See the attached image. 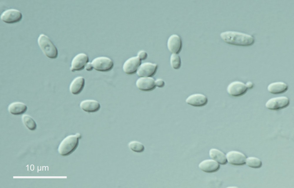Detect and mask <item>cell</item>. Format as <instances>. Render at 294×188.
<instances>
[{
    "label": "cell",
    "instance_id": "ac0fdd59",
    "mask_svg": "<svg viewBox=\"0 0 294 188\" xmlns=\"http://www.w3.org/2000/svg\"><path fill=\"white\" fill-rule=\"evenodd\" d=\"M288 89V85L284 82L277 81L272 83L268 86V91L274 94H278L286 92Z\"/></svg>",
    "mask_w": 294,
    "mask_h": 188
},
{
    "label": "cell",
    "instance_id": "3957f363",
    "mask_svg": "<svg viewBox=\"0 0 294 188\" xmlns=\"http://www.w3.org/2000/svg\"><path fill=\"white\" fill-rule=\"evenodd\" d=\"M37 41L42 51L47 57L55 59L57 57L58 49L47 35L43 33L40 34L38 38Z\"/></svg>",
    "mask_w": 294,
    "mask_h": 188
},
{
    "label": "cell",
    "instance_id": "5b68a950",
    "mask_svg": "<svg viewBox=\"0 0 294 188\" xmlns=\"http://www.w3.org/2000/svg\"><path fill=\"white\" fill-rule=\"evenodd\" d=\"M290 103L289 98L285 96H280L271 98L266 103L265 106L271 110H278L287 107Z\"/></svg>",
    "mask_w": 294,
    "mask_h": 188
},
{
    "label": "cell",
    "instance_id": "8992f818",
    "mask_svg": "<svg viewBox=\"0 0 294 188\" xmlns=\"http://www.w3.org/2000/svg\"><path fill=\"white\" fill-rule=\"evenodd\" d=\"M158 68L156 63L145 62L141 63L136 73L139 77H152L156 73Z\"/></svg>",
    "mask_w": 294,
    "mask_h": 188
},
{
    "label": "cell",
    "instance_id": "83f0119b",
    "mask_svg": "<svg viewBox=\"0 0 294 188\" xmlns=\"http://www.w3.org/2000/svg\"><path fill=\"white\" fill-rule=\"evenodd\" d=\"M245 84L248 89H251L254 86L253 83L251 81H248Z\"/></svg>",
    "mask_w": 294,
    "mask_h": 188
},
{
    "label": "cell",
    "instance_id": "4316f807",
    "mask_svg": "<svg viewBox=\"0 0 294 188\" xmlns=\"http://www.w3.org/2000/svg\"><path fill=\"white\" fill-rule=\"evenodd\" d=\"M85 69L87 71H91L93 68L91 62H88L85 66Z\"/></svg>",
    "mask_w": 294,
    "mask_h": 188
},
{
    "label": "cell",
    "instance_id": "7a4b0ae2",
    "mask_svg": "<svg viewBox=\"0 0 294 188\" xmlns=\"http://www.w3.org/2000/svg\"><path fill=\"white\" fill-rule=\"evenodd\" d=\"M81 137V135L79 133L66 137L59 146L58 152L59 153L63 156H68L72 153L78 147L79 139Z\"/></svg>",
    "mask_w": 294,
    "mask_h": 188
},
{
    "label": "cell",
    "instance_id": "44dd1931",
    "mask_svg": "<svg viewBox=\"0 0 294 188\" xmlns=\"http://www.w3.org/2000/svg\"><path fill=\"white\" fill-rule=\"evenodd\" d=\"M22 119L23 123L29 130L33 131L36 129L37 127L36 123L30 116L24 115L22 116Z\"/></svg>",
    "mask_w": 294,
    "mask_h": 188
},
{
    "label": "cell",
    "instance_id": "cb8c5ba5",
    "mask_svg": "<svg viewBox=\"0 0 294 188\" xmlns=\"http://www.w3.org/2000/svg\"><path fill=\"white\" fill-rule=\"evenodd\" d=\"M170 61L171 66L173 69L178 70L181 67V60L178 54L172 53L170 56Z\"/></svg>",
    "mask_w": 294,
    "mask_h": 188
},
{
    "label": "cell",
    "instance_id": "ba28073f",
    "mask_svg": "<svg viewBox=\"0 0 294 188\" xmlns=\"http://www.w3.org/2000/svg\"><path fill=\"white\" fill-rule=\"evenodd\" d=\"M141 63V61L137 56L131 57L123 63L122 66L123 71L127 75L134 74L136 73Z\"/></svg>",
    "mask_w": 294,
    "mask_h": 188
},
{
    "label": "cell",
    "instance_id": "7c38bea8",
    "mask_svg": "<svg viewBox=\"0 0 294 188\" xmlns=\"http://www.w3.org/2000/svg\"><path fill=\"white\" fill-rule=\"evenodd\" d=\"M226 156L227 162L232 165L241 166L244 165L246 163V156L240 152L230 151L227 152Z\"/></svg>",
    "mask_w": 294,
    "mask_h": 188
},
{
    "label": "cell",
    "instance_id": "7402d4cb",
    "mask_svg": "<svg viewBox=\"0 0 294 188\" xmlns=\"http://www.w3.org/2000/svg\"><path fill=\"white\" fill-rule=\"evenodd\" d=\"M128 147L132 151L136 153H141L145 150V147L140 142L136 140L130 141L128 144Z\"/></svg>",
    "mask_w": 294,
    "mask_h": 188
},
{
    "label": "cell",
    "instance_id": "484cf974",
    "mask_svg": "<svg viewBox=\"0 0 294 188\" xmlns=\"http://www.w3.org/2000/svg\"><path fill=\"white\" fill-rule=\"evenodd\" d=\"M155 82L156 87L158 88H163L165 85V82L162 79L158 78L155 80Z\"/></svg>",
    "mask_w": 294,
    "mask_h": 188
},
{
    "label": "cell",
    "instance_id": "30bf717a",
    "mask_svg": "<svg viewBox=\"0 0 294 188\" xmlns=\"http://www.w3.org/2000/svg\"><path fill=\"white\" fill-rule=\"evenodd\" d=\"M89 61V58L86 53H81L75 55L72 59L70 69L71 71H79L85 68Z\"/></svg>",
    "mask_w": 294,
    "mask_h": 188
},
{
    "label": "cell",
    "instance_id": "52a82bcc",
    "mask_svg": "<svg viewBox=\"0 0 294 188\" xmlns=\"http://www.w3.org/2000/svg\"><path fill=\"white\" fill-rule=\"evenodd\" d=\"M22 17V14L19 10L9 9L4 11L1 14L0 18L4 22L11 24L19 22Z\"/></svg>",
    "mask_w": 294,
    "mask_h": 188
},
{
    "label": "cell",
    "instance_id": "6da1fadb",
    "mask_svg": "<svg viewBox=\"0 0 294 188\" xmlns=\"http://www.w3.org/2000/svg\"><path fill=\"white\" fill-rule=\"evenodd\" d=\"M220 36L225 42L240 46H248L253 44L254 37L252 35L240 32L228 31L222 32Z\"/></svg>",
    "mask_w": 294,
    "mask_h": 188
},
{
    "label": "cell",
    "instance_id": "4fadbf2b",
    "mask_svg": "<svg viewBox=\"0 0 294 188\" xmlns=\"http://www.w3.org/2000/svg\"><path fill=\"white\" fill-rule=\"evenodd\" d=\"M155 81V80L152 77H139L136 81V85L141 91H150L156 87Z\"/></svg>",
    "mask_w": 294,
    "mask_h": 188
},
{
    "label": "cell",
    "instance_id": "9c48e42d",
    "mask_svg": "<svg viewBox=\"0 0 294 188\" xmlns=\"http://www.w3.org/2000/svg\"><path fill=\"white\" fill-rule=\"evenodd\" d=\"M248 89L245 84L239 81H233L227 86V91L230 95L238 97L243 95L247 92Z\"/></svg>",
    "mask_w": 294,
    "mask_h": 188
},
{
    "label": "cell",
    "instance_id": "8fae6325",
    "mask_svg": "<svg viewBox=\"0 0 294 188\" xmlns=\"http://www.w3.org/2000/svg\"><path fill=\"white\" fill-rule=\"evenodd\" d=\"M167 45L168 50L172 53L178 54L182 48V41L181 37L176 34L171 35L168 39Z\"/></svg>",
    "mask_w": 294,
    "mask_h": 188
},
{
    "label": "cell",
    "instance_id": "5bb4252c",
    "mask_svg": "<svg viewBox=\"0 0 294 188\" xmlns=\"http://www.w3.org/2000/svg\"><path fill=\"white\" fill-rule=\"evenodd\" d=\"M188 104L195 107H200L206 105L208 102L207 97L202 94L196 93L189 96L186 100Z\"/></svg>",
    "mask_w": 294,
    "mask_h": 188
},
{
    "label": "cell",
    "instance_id": "e0dca14e",
    "mask_svg": "<svg viewBox=\"0 0 294 188\" xmlns=\"http://www.w3.org/2000/svg\"><path fill=\"white\" fill-rule=\"evenodd\" d=\"M85 85V80L81 76L75 78L71 82L69 87L71 93L74 95L80 94L83 90Z\"/></svg>",
    "mask_w": 294,
    "mask_h": 188
},
{
    "label": "cell",
    "instance_id": "277c9868",
    "mask_svg": "<svg viewBox=\"0 0 294 188\" xmlns=\"http://www.w3.org/2000/svg\"><path fill=\"white\" fill-rule=\"evenodd\" d=\"M91 63L93 68L101 72H106L111 70L114 66L113 60L110 58L100 56L94 58Z\"/></svg>",
    "mask_w": 294,
    "mask_h": 188
},
{
    "label": "cell",
    "instance_id": "d4e9b609",
    "mask_svg": "<svg viewBox=\"0 0 294 188\" xmlns=\"http://www.w3.org/2000/svg\"><path fill=\"white\" fill-rule=\"evenodd\" d=\"M148 56L147 53L145 50H141L137 52V56L141 61L145 60Z\"/></svg>",
    "mask_w": 294,
    "mask_h": 188
},
{
    "label": "cell",
    "instance_id": "603a6c76",
    "mask_svg": "<svg viewBox=\"0 0 294 188\" xmlns=\"http://www.w3.org/2000/svg\"><path fill=\"white\" fill-rule=\"evenodd\" d=\"M245 163L249 167L255 169L260 168L262 165V162L259 159L254 157L246 158Z\"/></svg>",
    "mask_w": 294,
    "mask_h": 188
},
{
    "label": "cell",
    "instance_id": "2e32d148",
    "mask_svg": "<svg viewBox=\"0 0 294 188\" xmlns=\"http://www.w3.org/2000/svg\"><path fill=\"white\" fill-rule=\"evenodd\" d=\"M81 108L84 111L88 113L98 111L101 105L97 101L93 100H86L82 101L80 104Z\"/></svg>",
    "mask_w": 294,
    "mask_h": 188
},
{
    "label": "cell",
    "instance_id": "9a60e30c",
    "mask_svg": "<svg viewBox=\"0 0 294 188\" xmlns=\"http://www.w3.org/2000/svg\"><path fill=\"white\" fill-rule=\"evenodd\" d=\"M199 168L203 172L208 173H213L218 171L220 164L212 159H208L201 162L198 164Z\"/></svg>",
    "mask_w": 294,
    "mask_h": 188
},
{
    "label": "cell",
    "instance_id": "d6986e66",
    "mask_svg": "<svg viewBox=\"0 0 294 188\" xmlns=\"http://www.w3.org/2000/svg\"><path fill=\"white\" fill-rule=\"evenodd\" d=\"M27 110V105L24 103L19 102H14L8 106V110L11 114L15 115H22Z\"/></svg>",
    "mask_w": 294,
    "mask_h": 188
},
{
    "label": "cell",
    "instance_id": "ffe728a7",
    "mask_svg": "<svg viewBox=\"0 0 294 188\" xmlns=\"http://www.w3.org/2000/svg\"><path fill=\"white\" fill-rule=\"evenodd\" d=\"M210 157L221 165L225 164L227 162L226 156L222 151L216 148H211L209 151Z\"/></svg>",
    "mask_w": 294,
    "mask_h": 188
}]
</instances>
